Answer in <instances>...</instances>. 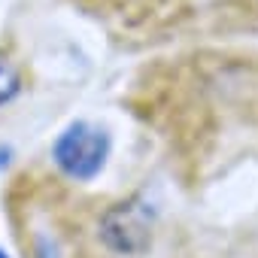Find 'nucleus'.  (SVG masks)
Returning <instances> with one entry per match:
<instances>
[{
    "instance_id": "nucleus-1",
    "label": "nucleus",
    "mask_w": 258,
    "mask_h": 258,
    "mask_svg": "<svg viewBox=\"0 0 258 258\" xmlns=\"http://www.w3.org/2000/svg\"><path fill=\"white\" fill-rule=\"evenodd\" d=\"M106 152H109L106 134L97 131V127H91V124H85V121L70 124L58 137L55 149H52L58 167L73 179H91L103 167Z\"/></svg>"
},
{
    "instance_id": "nucleus-4",
    "label": "nucleus",
    "mask_w": 258,
    "mask_h": 258,
    "mask_svg": "<svg viewBox=\"0 0 258 258\" xmlns=\"http://www.w3.org/2000/svg\"><path fill=\"white\" fill-rule=\"evenodd\" d=\"M0 258H7V252H4V249H0Z\"/></svg>"
},
{
    "instance_id": "nucleus-2",
    "label": "nucleus",
    "mask_w": 258,
    "mask_h": 258,
    "mask_svg": "<svg viewBox=\"0 0 258 258\" xmlns=\"http://www.w3.org/2000/svg\"><path fill=\"white\" fill-rule=\"evenodd\" d=\"M100 237L118 255H140L152 240L149 210L140 201H127V204L106 210L100 219Z\"/></svg>"
},
{
    "instance_id": "nucleus-3",
    "label": "nucleus",
    "mask_w": 258,
    "mask_h": 258,
    "mask_svg": "<svg viewBox=\"0 0 258 258\" xmlns=\"http://www.w3.org/2000/svg\"><path fill=\"white\" fill-rule=\"evenodd\" d=\"M19 91V76L10 64H0V103H7Z\"/></svg>"
}]
</instances>
